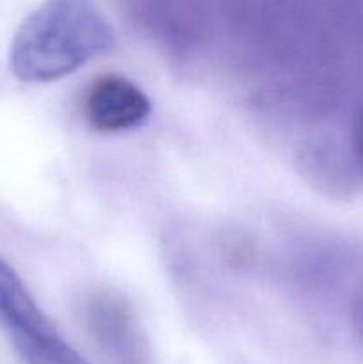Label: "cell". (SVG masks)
Masks as SVG:
<instances>
[{
    "label": "cell",
    "mask_w": 363,
    "mask_h": 364,
    "mask_svg": "<svg viewBox=\"0 0 363 364\" xmlns=\"http://www.w3.org/2000/svg\"><path fill=\"white\" fill-rule=\"evenodd\" d=\"M356 326H358L359 334L363 336V294L359 295L358 304H356Z\"/></svg>",
    "instance_id": "obj_5"
},
{
    "label": "cell",
    "mask_w": 363,
    "mask_h": 364,
    "mask_svg": "<svg viewBox=\"0 0 363 364\" xmlns=\"http://www.w3.org/2000/svg\"><path fill=\"white\" fill-rule=\"evenodd\" d=\"M114 31L105 14L85 0H52L32 11L14 34L9 63L23 82H52L109 52Z\"/></svg>",
    "instance_id": "obj_1"
},
{
    "label": "cell",
    "mask_w": 363,
    "mask_h": 364,
    "mask_svg": "<svg viewBox=\"0 0 363 364\" xmlns=\"http://www.w3.org/2000/svg\"><path fill=\"white\" fill-rule=\"evenodd\" d=\"M352 148H354L358 162L363 167V109L356 116L354 127H352Z\"/></svg>",
    "instance_id": "obj_4"
},
{
    "label": "cell",
    "mask_w": 363,
    "mask_h": 364,
    "mask_svg": "<svg viewBox=\"0 0 363 364\" xmlns=\"http://www.w3.org/2000/svg\"><path fill=\"white\" fill-rule=\"evenodd\" d=\"M0 323L27 364H89L60 336L4 258H0Z\"/></svg>",
    "instance_id": "obj_2"
},
{
    "label": "cell",
    "mask_w": 363,
    "mask_h": 364,
    "mask_svg": "<svg viewBox=\"0 0 363 364\" xmlns=\"http://www.w3.org/2000/svg\"><path fill=\"white\" fill-rule=\"evenodd\" d=\"M149 98L135 82L105 75L89 87L84 100L88 123L96 132L117 134L139 127L149 116Z\"/></svg>",
    "instance_id": "obj_3"
}]
</instances>
